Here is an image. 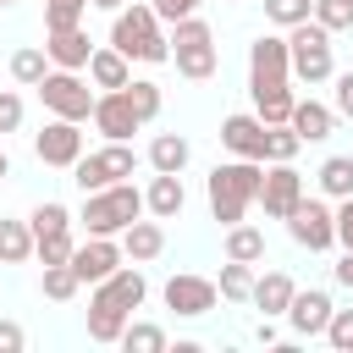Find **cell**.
<instances>
[{
	"mask_svg": "<svg viewBox=\"0 0 353 353\" xmlns=\"http://www.w3.org/2000/svg\"><path fill=\"white\" fill-rule=\"evenodd\" d=\"M331 221H336V243L353 248V199H336L331 204Z\"/></svg>",
	"mask_w": 353,
	"mask_h": 353,
	"instance_id": "obj_45",
	"label": "cell"
},
{
	"mask_svg": "<svg viewBox=\"0 0 353 353\" xmlns=\"http://www.w3.org/2000/svg\"><path fill=\"white\" fill-rule=\"evenodd\" d=\"M33 259V226L28 221H0V265Z\"/></svg>",
	"mask_w": 353,
	"mask_h": 353,
	"instance_id": "obj_29",
	"label": "cell"
},
{
	"mask_svg": "<svg viewBox=\"0 0 353 353\" xmlns=\"http://www.w3.org/2000/svg\"><path fill=\"white\" fill-rule=\"evenodd\" d=\"M94 154H99V165H105V176H110V182H121V176H132V171H138L132 143H110V138H105V149H94Z\"/></svg>",
	"mask_w": 353,
	"mask_h": 353,
	"instance_id": "obj_35",
	"label": "cell"
},
{
	"mask_svg": "<svg viewBox=\"0 0 353 353\" xmlns=\"http://www.w3.org/2000/svg\"><path fill=\"white\" fill-rule=\"evenodd\" d=\"M6 176H11V160H6V149H0V182H6Z\"/></svg>",
	"mask_w": 353,
	"mask_h": 353,
	"instance_id": "obj_51",
	"label": "cell"
},
{
	"mask_svg": "<svg viewBox=\"0 0 353 353\" xmlns=\"http://www.w3.org/2000/svg\"><path fill=\"white\" fill-rule=\"evenodd\" d=\"M259 176H265V160H237V154L210 171L204 193H210V221H221V232L248 215V204L259 193Z\"/></svg>",
	"mask_w": 353,
	"mask_h": 353,
	"instance_id": "obj_1",
	"label": "cell"
},
{
	"mask_svg": "<svg viewBox=\"0 0 353 353\" xmlns=\"http://www.w3.org/2000/svg\"><path fill=\"white\" fill-rule=\"evenodd\" d=\"M182 204H188L182 176H176V171H154V176H149V188H143V210H149L154 221H176V215H182Z\"/></svg>",
	"mask_w": 353,
	"mask_h": 353,
	"instance_id": "obj_18",
	"label": "cell"
},
{
	"mask_svg": "<svg viewBox=\"0 0 353 353\" xmlns=\"http://www.w3.org/2000/svg\"><path fill=\"white\" fill-rule=\"evenodd\" d=\"M39 287H44V298H50V303H72V298L83 292V281H77L72 259H66V265H44V281H39Z\"/></svg>",
	"mask_w": 353,
	"mask_h": 353,
	"instance_id": "obj_31",
	"label": "cell"
},
{
	"mask_svg": "<svg viewBox=\"0 0 353 353\" xmlns=\"http://www.w3.org/2000/svg\"><path fill=\"white\" fill-rule=\"evenodd\" d=\"M188 160H193V143L182 138V132H154V143H149V165L154 171H188Z\"/></svg>",
	"mask_w": 353,
	"mask_h": 353,
	"instance_id": "obj_26",
	"label": "cell"
},
{
	"mask_svg": "<svg viewBox=\"0 0 353 353\" xmlns=\"http://www.w3.org/2000/svg\"><path fill=\"white\" fill-rule=\"evenodd\" d=\"M298 199H303V171L292 160H265V176H259V193H254L265 221H287V210Z\"/></svg>",
	"mask_w": 353,
	"mask_h": 353,
	"instance_id": "obj_8",
	"label": "cell"
},
{
	"mask_svg": "<svg viewBox=\"0 0 353 353\" xmlns=\"http://www.w3.org/2000/svg\"><path fill=\"white\" fill-rule=\"evenodd\" d=\"M331 281H336L342 292H353V248H342V259L331 265Z\"/></svg>",
	"mask_w": 353,
	"mask_h": 353,
	"instance_id": "obj_48",
	"label": "cell"
},
{
	"mask_svg": "<svg viewBox=\"0 0 353 353\" xmlns=\"http://www.w3.org/2000/svg\"><path fill=\"white\" fill-rule=\"evenodd\" d=\"M149 6H154V17H160V22L171 28V22H182V17H193V11L204 6V0H149Z\"/></svg>",
	"mask_w": 353,
	"mask_h": 353,
	"instance_id": "obj_43",
	"label": "cell"
},
{
	"mask_svg": "<svg viewBox=\"0 0 353 353\" xmlns=\"http://www.w3.org/2000/svg\"><path fill=\"white\" fill-rule=\"evenodd\" d=\"M226 259H243V265H259V259H265V232H259V226H248V221H237V226H226Z\"/></svg>",
	"mask_w": 353,
	"mask_h": 353,
	"instance_id": "obj_27",
	"label": "cell"
},
{
	"mask_svg": "<svg viewBox=\"0 0 353 353\" xmlns=\"http://www.w3.org/2000/svg\"><path fill=\"white\" fill-rule=\"evenodd\" d=\"M292 292H298V281H292L287 270H265V276H254V298H248V303H254L259 314H270V320H276V314H287Z\"/></svg>",
	"mask_w": 353,
	"mask_h": 353,
	"instance_id": "obj_22",
	"label": "cell"
},
{
	"mask_svg": "<svg viewBox=\"0 0 353 353\" xmlns=\"http://www.w3.org/2000/svg\"><path fill=\"white\" fill-rule=\"evenodd\" d=\"M215 292H221L226 303H248V298H254V265H243V259H226V265H221V281H215Z\"/></svg>",
	"mask_w": 353,
	"mask_h": 353,
	"instance_id": "obj_28",
	"label": "cell"
},
{
	"mask_svg": "<svg viewBox=\"0 0 353 353\" xmlns=\"http://www.w3.org/2000/svg\"><path fill=\"white\" fill-rule=\"evenodd\" d=\"M116 243H121V254H127L132 265H149V259H160V254H165V226L138 215V221H132V226H127Z\"/></svg>",
	"mask_w": 353,
	"mask_h": 353,
	"instance_id": "obj_21",
	"label": "cell"
},
{
	"mask_svg": "<svg viewBox=\"0 0 353 353\" xmlns=\"http://www.w3.org/2000/svg\"><path fill=\"white\" fill-rule=\"evenodd\" d=\"M221 149H232L237 160H265V121L254 110H237L221 121Z\"/></svg>",
	"mask_w": 353,
	"mask_h": 353,
	"instance_id": "obj_15",
	"label": "cell"
},
{
	"mask_svg": "<svg viewBox=\"0 0 353 353\" xmlns=\"http://www.w3.org/2000/svg\"><path fill=\"white\" fill-rule=\"evenodd\" d=\"M127 99H132V110H138L143 121H154V116H160V105H165V88H160V83H149V77H132V83H127Z\"/></svg>",
	"mask_w": 353,
	"mask_h": 353,
	"instance_id": "obj_34",
	"label": "cell"
},
{
	"mask_svg": "<svg viewBox=\"0 0 353 353\" xmlns=\"http://www.w3.org/2000/svg\"><path fill=\"white\" fill-rule=\"evenodd\" d=\"M331 309H336V303H331V292H325V287H298L281 320L292 325V336H320V331H325V320H331Z\"/></svg>",
	"mask_w": 353,
	"mask_h": 353,
	"instance_id": "obj_14",
	"label": "cell"
},
{
	"mask_svg": "<svg viewBox=\"0 0 353 353\" xmlns=\"http://www.w3.org/2000/svg\"><path fill=\"white\" fill-rule=\"evenodd\" d=\"M116 265H127V254H121V243H116V237H88V243H77V248H72V270H77V281H83V287L105 281Z\"/></svg>",
	"mask_w": 353,
	"mask_h": 353,
	"instance_id": "obj_13",
	"label": "cell"
},
{
	"mask_svg": "<svg viewBox=\"0 0 353 353\" xmlns=\"http://www.w3.org/2000/svg\"><path fill=\"white\" fill-rule=\"evenodd\" d=\"M77 215L61 204V199H44V204H33V215H28V226H33V237H44V232H66Z\"/></svg>",
	"mask_w": 353,
	"mask_h": 353,
	"instance_id": "obj_33",
	"label": "cell"
},
{
	"mask_svg": "<svg viewBox=\"0 0 353 353\" xmlns=\"http://www.w3.org/2000/svg\"><path fill=\"white\" fill-rule=\"evenodd\" d=\"M44 55H50V66L83 72L88 55H94V39L83 33V22H77V28H55V33H44Z\"/></svg>",
	"mask_w": 353,
	"mask_h": 353,
	"instance_id": "obj_16",
	"label": "cell"
},
{
	"mask_svg": "<svg viewBox=\"0 0 353 353\" xmlns=\"http://www.w3.org/2000/svg\"><path fill=\"white\" fill-rule=\"evenodd\" d=\"M127 309H116L105 292H88V336L94 342H121V331H127Z\"/></svg>",
	"mask_w": 353,
	"mask_h": 353,
	"instance_id": "obj_24",
	"label": "cell"
},
{
	"mask_svg": "<svg viewBox=\"0 0 353 353\" xmlns=\"http://www.w3.org/2000/svg\"><path fill=\"white\" fill-rule=\"evenodd\" d=\"M33 154H39V165H61V171H72V160L83 154V121L50 116L44 132L33 138Z\"/></svg>",
	"mask_w": 353,
	"mask_h": 353,
	"instance_id": "obj_11",
	"label": "cell"
},
{
	"mask_svg": "<svg viewBox=\"0 0 353 353\" xmlns=\"http://www.w3.org/2000/svg\"><path fill=\"white\" fill-rule=\"evenodd\" d=\"M44 72H50V55H44V44H22V50L11 55V77H17L22 88H39V83H44Z\"/></svg>",
	"mask_w": 353,
	"mask_h": 353,
	"instance_id": "obj_30",
	"label": "cell"
},
{
	"mask_svg": "<svg viewBox=\"0 0 353 353\" xmlns=\"http://www.w3.org/2000/svg\"><path fill=\"white\" fill-rule=\"evenodd\" d=\"M232 6H237V0H232Z\"/></svg>",
	"mask_w": 353,
	"mask_h": 353,
	"instance_id": "obj_53",
	"label": "cell"
},
{
	"mask_svg": "<svg viewBox=\"0 0 353 353\" xmlns=\"http://www.w3.org/2000/svg\"><path fill=\"white\" fill-rule=\"evenodd\" d=\"M314 188L336 204V199H353V154H325L320 171H314Z\"/></svg>",
	"mask_w": 353,
	"mask_h": 353,
	"instance_id": "obj_25",
	"label": "cell"
},
{
	"mask_svg": "<svg viewBox=\"0 0 353 353\" xmlns=\"http://www.w3.org/2000/svg\"><path fill=\"white\" fill-rule=\"evenodd\" d=\"M138 215H143V188H132V176H121L99 193H83V210H77L88 237H121Z\"/></svg>",
	"mask_w": 353,
	"mask_h": 353,
	"instance_id": "obj_3",
	"label": "cell"
},
{
	"mask_svg": "<svg viewBox=\"0 0 353 353\" xmlns=\"http://www.w3.org/2000/svg\"><path fill=\"white\" fill-rule=\"evenodd\" d=\"M248 83H292V61H287L281 33H259L248 44Z\"/></svg>",
	"mask_w": 353,
	"mask_h": 353,
	"instance_id": "obj_12",
	"label": "cell"
},
{
	"mask_svg": "<svg viewBox=\"0 0 353 353\" xmlns=\"http://www.w3.org/2000/svg\"><path fill=\"white\" fill-rule=\"evenodd\" d=\"M336 353H353V309H331V320H325V331H320Z\"/></svg>",
	"mask_w": 353,
	"mask_h": 353,
	"instance_id": "obj_42",
	"label": "cell"
},
{
	"mask_svg": "<svg viewBox=\"0 0 353 353\" xmlns=\"http://www.w3.org/2000/svg\"><path fill=\"white\" fill-rule=\"evenodd\" d=\"M121 347H127V353H165L171 342H165V331H160L154 320H127V331H121Z\"/></svg>",
	"mask_w": 353,
	"mask_h": 353,
	"instance_id": "obj_32",
	"label": "cell"
},
{
	"mask_svg": "<svg viewBox=\"0 0 353 353\" xmlns=\"http://www.w3.org/2000/svg\"><path fill=\"white\" fill-rule=\"evenodd\" d=\"M248 94H254V116L265 121V127H276V121H287L292 116V83H248Z\"/></svg>",
	"mask_w": 353,
	"mask_h": 353,
	"instance_id": "obj_23",
	"label": "cell"
},
{
	"mask_svg": "<svg viewBox=\"0 0 353 353\" xmlns=\"http://www.w3.org/2000/svg\"><path fill=\"white\" fill-rule=\"evenodd\" d=\"M287 127H292L303 143H325V138H331V127H336V110H331V105H320V99H292Z\"/></svg>",
	"mask_w": 353,
	"mask_h": 353,
	"instance_id": "obj_20",
	"label": "cell"
},
{
	"mask_svg": "<svg viewBox=\"0 0 353 353\" xmlns=\"http://www.w3.org/2000/svg\"><path fill=\"white\" fill-rule=\"evenodd\" d=\"M0 6H17V0H0Z\"/></svg>",
	"mask_w": 353,
	"mask_h": 353,
	"instance_id": "obj_52",
	"label": "cell"
},
{
	"mask_svg": "<svg viewBox=\"0 0 353 353\" xmlns=\"http://www.w3.org/2000/svg\"><path fill=\"white\" fill-rule=\"evenodd\" d=\"M88 6H94V11H121L127 0H88Z\"/></svg>",
	"mask_w": 353,
	"mask_h": 353,
	"instance_id": "obj_50",
	"label": "cell"
},
{
	"mask_svg": "<svg viewBox=\"0 0 353 353\" xmlns=\"http://www.w3.org/2000/svg\"><path fill=\"white\" fill-rule=\"evenodd\" d=\"M110 143H132V132L143 127V116L132 110V99H127V88H99V99H94V116H88Z\"/></svg>",
	"mask_w": 353,
	"mask_h": 353,
	"instance_id": "obj_10",
	"label": "cell"
},
{
	"mask_svg": "<svg viewBox=\"0 0 353 353\" xmlns=\"http://www.w3.org/2000/svg\"><path fill=\"white\" fill-rule=\"evenodd\" d=\"M287 61H292V77H298V83H309V88L336 77V61H331V33H325L314 17L287 28Z\"/></svg>",
	"mask_w": 353,
	"mask_h": 353,
	"instance_id": "obj_5",
	"label": "cell"
},
{
	"mask_svg": "<svg viewBox=\"0 0 353 353\" xmlns=\"http://www.w3.org/2000/svg\"><path fill=\"white\" fill-rule=\"evenodd\" d=\"M22 342H28V331L17 320H0V353H22Z\"/></svg>",
	"mask_w": 353,
	"mask_h": 353,
	"instance_id": "obj_47",
	"label": "cell"
},
{
	"mask_svg": "<svg viewBox=\"0 0 353 353\" xmlns=\"http://www.w3.org/2000/svg\"><path fill=\"white\" fill-rule=\"evenodd\" d=\"M309 11H314V0H265V22H276V28L309 22Z\"/></svg>",
	"mask_w": 353,
	"mask_h": 353,
	"instance_id": "obj_41",
	"label": "cell"
},
{
	"mask_svg": "<svg viewBox=\"0 0 353 353\" xmlns=\"http://www.w3.org/2000/svg\"><path fill=\"white\" fill-rule=\"evenodd\" d=\"M325 33H353V0H314V11H309Z\"/></svg>",
	"mask_w": 353,
	"mask_h": 353,
	"instance_id": "obj_36",
	"label": "cell"
},
{
	"mask_svg": "<svg viewBox=\"0 0 353 353\" xmlns=\"http://www.w3.org/2000/svg\"><path fill=\"white\" fill-rule=\"evenodd\" d=\"M160 298H165V309H171L176 320H204V314H210V309L221 303L215 281H210V276H193V270L171 276V281L160 287Z\"/></svg>",
	"mask_w": 353,
	"mask_h": 353,
	"instance_id": "obj_9",
	"label": "cell"
},
{
	"mask_svg": "<svg viewBox=\"0 0 353 353\" xmlns=\"http://www.w3.org/2000/svg\"><path fill=\"white\" fill-rule=\"evenodd\" d=\"M39 99H44V110H50V116H66V121H88L99 94L88 88V77H83V72L50 66V72H44V83H39Z\"/></svg>",
	"mask_w": 353,
	"mask_h": 353,
	"instance_id": "obj_6",
	"label": "cell"
},
{
	"mask_svg": "<svg viewBox=\"0 0 353 353\" xmlns=\"http://www.w3.org/2000/svg\"><path fill=\"white\" fill-rule=\"evenodd\" d=\"M88 83L94 88H127L132 83V61L116 50V44H94V55H88Z\"/></svg>",
	"mask_w": 353,
	"mask_h": 353,
	"instance_id": "obj_19",
	"label": "cell"
},
{
	"mask_svg": "<svg viewBox=\"0 0 353 353\" xmlns=\"http://www.w3.org/2000/svg\"><path fill=\"white\" fill-rule=\"evenodd\" d=\"M17 127H22V99H17L11 88H0V138L17 132Z\"/></svg>",
	"mask_w": 353,
	"mask_h": 353,
	"instance_id": "obj_44",
	"label": "cell"
},
{
	"mask_svg": "<svg viewBox=\"0 0 353 353\" xmlns=\"http://www.w3.org/2000/svg\"><path fill=\"white\" fill-rule=\"evenodd\" d=\"M171 61H176V72L188 77V83H210L215 72H221V50H215V28L193 11V17H182V22H171Z\"/></svg>",
	"mask_w": 353,
	"mask_h": 353,
	"instance_id": "obj_4",
	"label": "cell"
},
{
	"mask_svg": "<svg viewBox=\"0 0 353 353\" xmlns=\"http://www.w3.org/2000/svg\"><path fill=\"white\" fill-rule=\"evenodd\" d=\"M331 110L353 121V72H342V77H336V94H331Z\"/></svg>",
	"mask_w": 353,
	"mask_h": 353,
	"instance_id": "obj_46",
	"label": "cell"
},
{
	"mask_svg": "<svg viewBox=\"0 0 353 353\" xmlns=\"http://www.w3.org/2000/svg\"><path fill=\"white\" fill-rule=\"evenodd\" d=\"M72 248H77L72 226H66V232H44V237H33V254H39L44 265H66V259H72Z\"/></svg>",
	"mask_w": 353,
	"mask_h": 353,
	"instance_id": "obj_38",
	"label": "cell"
},
{
	"mask_svg": "<svg viewBox=\"0 0 353 353\" xmlns=\"http://www.w3.org/2000/svg\"><path fill=\"white\" fill-rule=\"evenodd\" d=\"M83 11H88V0H44V33H55V28H77Z\"/></svg>",
	"mask_w": 353,
	"mask_h": 353,
	"instance_id": "obj_39",
	"label": "cell"
},
{
	"mask_svg": "<svg viewBox=\"0 0 353 353\" xmlns=\"http://www.w3.org/2000/svg\"><path fill=\"white\" fill-rule=\"evenodd\" d=\"M287 237L309 254H325L336 243V221H331V199L325 193H303L292 210H287Z\"/></svg>",
	"mask_w": 353,
	"mask_h": 353,
	"instance_id": "obj_7",
	"label": "cell"
},
{
	"mask_svg": "<svg viewBox=\"0 0 353 353\" xmlns=\"http://www.w3.org/2000/svg\"><path fill=\"white\" fill-rule=\"evenodd\" d=\"M94 292H105L116 309L132 314V309H143V298H149V276H143L138 265H116L105 281H94Z\"/></svg>",
	"mask_w": 353,
	"mask_h": 353,
	"instance_id": "obj_17",
	"label": "cell"
},
{
	"mask_svg": "<svg viewBox=\"0 0 353 353\" xmlns=\"http://www.w3.org/2000/svg\"><path fill=\"white\" fill-rule=\"evenodd\" d=\"M72 182H77L83 193H99V188H110V176H105L99 154H77V160H72Z\"/></svg>",
	"mask_w": 353,
	"mask_h": 353,
	"instance_id": "obj_40",
	"label": "cell"
},
{
	"mask_svg": "<svg viewBox=\"0 0 353 353\" xmlns=\"http://www.w3.org/2000/svg\"><path fill=\"white\" fill-rule=\"evenodd\" d=\"M298 149H303V138H298L287 121L265 127V160H298Z\"/></svg>",
	"mask_w": 353,
	"mask_h": 353,
	"instance_id": "obj_37",
	"label": "cell"
},
{
	"mask_svg": "<svg viewBox=\"0 0 353 353\" xmlns=\"http://www.w3.org/2000/svg\"><path fill=\"white\" fill-rule=\"evenodd\" d=\"M110 44H116L127 61H143V66L171 61V39H165V28H160V17H154L149 0H143V6L110 11Z\"/></svg>",
	"mask_w": 353,
	"mask_h": 353,
	"instance_id": "obj_2",
	"label": "cell"
},
{
	"mask_svg": "<svg viewBox=\"0 0 353 353\" xmlns=\"http://www.w3.org/2000/svg\"><path fill=\"white\" fill-rule=\"evenodd\" d=\"M254 342H265V347H270V342H276V325H270V314H265V320H259V325H254Z\"/></svg>",
	"mask_w": 353,
	"mask_h": 353,
	"instance_id": "obj_49",
	"label": "cell"
}]
</instances>
